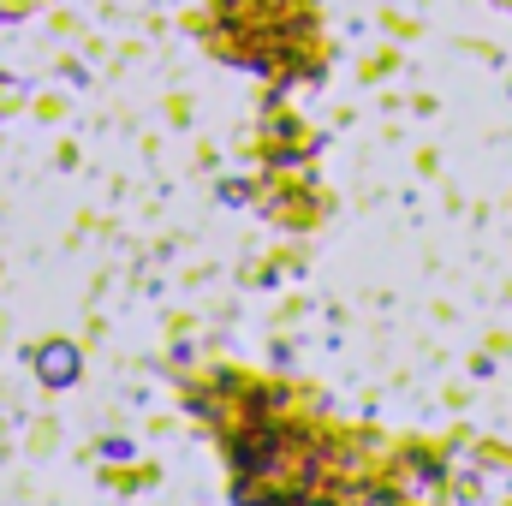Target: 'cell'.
Masks as SVG:
<instances>
[{
  "instance_id": "obj_2",
  "label": "cell",
  "mask_w": 512,
  "mask_h": 506,
  "mask_svg": "<svg viewBox=\"0 0 512 506\" xmlns=\"http://www.w3.org/2000/svg\"><path fill=\"white\" fill-rule=\"evenodd\" d=\"M102 483H108V489H149V483H155V465H131V471H114V465H108V471H102Z\"/></svg>"
},
{
  "instance_id": "obj_3",
  "label": "cell",
  "mask_w": 512,
  "mask_h": 506,
  "mask_svg": "<svg viewBox=\"0 0 512 506\" xmlns=\"http://www.w3.org/2000/svg\"><path fill=\"white\" fill-rule=\"evenodd\" d=\"M477 465H483V471H507V477H512V447L483 441V447H477Z\"/></svg>"
},
{
  "instance_id": "obj_1",
  "label": "cell",
  "mask_w": 512,
  "mask_h": 506,
  "mask_svg": "<svg viewBox=\"0 0 512 506\" xmlns=\"http://www.w3.org/2000/svg\"><path fill=\"white\" fill-rule=\"evenodd\" d=\"M36 370H42L48 387H66V381H78V352L54 340V346H42V352H36Z\"/></svg>"
}]
</instances>
